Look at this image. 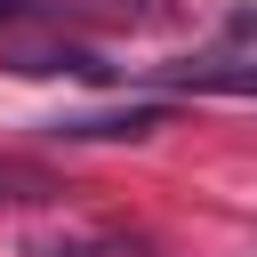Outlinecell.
<instances>
[{"mask_svg":"<svg viewBox=\"0 0 257 257\" xmlns=\"http://www.w3.org/2000/svg\"><path fill=\"white\" fill-rule=\"evenodd\" d=\"M169 112L161 104H128V112H72V120H48V137H72V145H112V137H153Z\"/></svg>","mask_w":257,"mask_h":257,"instance_id":"cell-1","label":"cell"},{"mask_svg":"<svg viewBox=\"0 0 257 257\" xmlns=\"http://www.w3.org/2000/svg\"><path fill=\"white\" fill-rule=\"evenodd\" d=\"M145 80H161V88H225V96H257V64H153Z\"/></svg>","mask_w":257,"mask_h":257,"instance_id":"cell-2","label":"cell"},{"mask_svg":"<svg viewBox=\"0 0 257 257\" xmlns=\"http://www.w3.org/2000/svg\"><path fill=\"white\" fill-rule=\"evenodd\" d=\"M24 16H40V0H0V32H8V24H24Z\"/></svg>","mask_w":257,"mask_h":257,"instance_id":"cell-3","label":"cell"}]
</instances>
